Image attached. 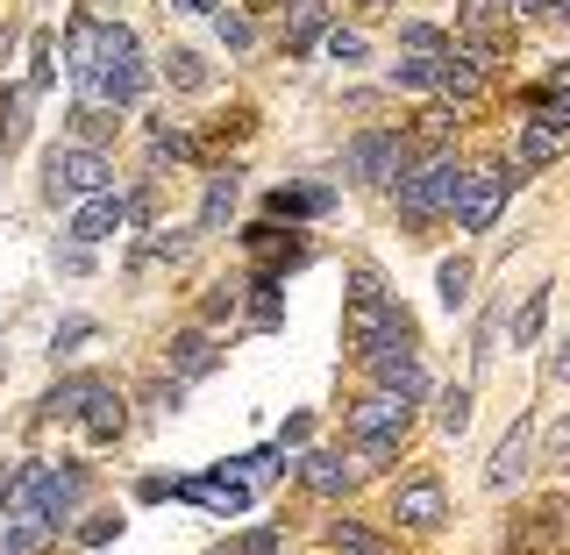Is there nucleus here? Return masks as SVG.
Segmentation results:
<instances>
[{
	"label": "nucleus",
	"mask_w": 570,
	"mask_h": 555,
	"mask_svg": "<svg viewBox=\"0 0 570 555\" xmlns=\"http://www.w3.org/2000/svg\"><path fill=\"white\" fill-rule=\"evenodd\" d=\"M79 498H86V463H22L14 485H8V513L14 521L65 527Z\"/></svg>",
	"instance_id": "f257e3e1"
},
{
	"label": "nucleus",
	"mask_w": 570,
	"mask_h": 555,
	"mask_svg": "<svg viewBox=\"0 0 570 555\" xmlns=\"http://www.w3.org/2000/svg\"><path fill=\"white\" fill-rule=\"evenodd\" d=\"M456 178H463V165L450 150H435L428 165H406L400 178H392V200H400L406 221H442L450 200H456Z\"/></svg>",
	"instance_id": "f03ea898"
},
{
	"label": "nucleus",
	"mask_w": 570,
	"mask_h": 555,
	"mask_svg": "<svg viewBox=\"0 0 570 555\" xmlns=\"http://www.w3.org/2000/svg\"><path fill=\"white\" fill-rule=\"evenodd\" d=\"M100 186H115V165L94 150V142H65V150H50L43 157V200L50 207H71V200H86V192H100Z\"/></svg>",
	"instance_id": "7ed1b4c3"
},
{
	"label": "nucleus",
	"mask_w": 570,
	"mask_h": 555,
	"mask_svg": "<svg viewBox=\"0 0 570 555\" xmlns=\"http://www.w3.org/2000/svg\"><path fill=\"white\" fill-rule=\"evenodd\" d=\"M392 328H406V314H400V307H392V299L379 293V278H356L350 314H343V343H350L356 356H371V349H379Z\"/></svg>",
	"instance_id": "20e7f679"
},
{
	"label": "nucleus",
	"mask_w": 570,
	"mask_h": 555,
	"mask_svg": "<svg viewBox=\"0 0 570 555\" xmlns=\"http://www.w3.org/2000/svg\"><path fill=\"white\" fill-rule=\"evenodd\" d=\"M343 165H350V178H364V186H392V178L414 165V150H406L400 129H364V136H350Z\"/></svg>",
	"instance_id": "39448f33"
},
{
	"label": "nucleus",
	"mask_w": 570,
	"mask_h": 555,
	"mask_svg": "<svg viewBox=\"0 0 570 555\" xmlns=\"http://www.w3.org/2000/svg\"><path fill=\"white\" fill-rule=\"evenodd\" d=\"M499 207H507V171H499V165H478V171H463V178H456L450 214H456L463 236H485V228L499 221Z\"/></svg>",
	"instance_id": "423d86ee"
},
{
	"label": "nucleus",
	"mask_w": 570,
	"mask_h": 555,
	"mask_svg": "<svg viewBox=\"0 0 570 555\" xmlns=\"http://www.w3.org/2000/svg\"><path fill=\"white\" fill-rule=\"evenodd\" d=\"M371 378H379V392H392V399H421L428 392V370L414 356V328H392L379 349H371Z\"/></svg>",
	"instance_id": "0eeeda50"
},
{
	"label": "nucleus",
	"mask_w": 570,
	"mask_h": 555,
	"mask_svg": "<svg viewBox=\"0 0 570 555\" xmlns=\"http://www.w3.org/2000/svg\"><path fill=\"white\" fill-rule=\"evenodd\" d=\"M563 150H570V115H563V100H557V107H534V115L521 121V171L557 165Z\"/></svg>",
	"instance_id": "6e6552de"
},
{
	"label": "nucleus",
	"mask_w": 570,
	"mask_h": 555,
	"mask_svg": "<svg viewBox=\"0 0 570 555\" xmlns=\"http://www.w3.org/2000/svg\"><path fill=\"white\" fill-rule=\"evenodd\" d=\"M129 221V192H115V186H100V192H86L79 207H71V242H107L115 228Z\"/></svg>",
	"instance_id": "1a4fd4ad"
},
{
	"label": "nucleus",
	"mask_w": 570,
	"mask_h": 555,
	"mask_svg": "<svg viewBox=\"0 0 570 555\" xmlns=\"http://www.w3.org/2000/svg\"><path fill=\"white\" fill-rule=\"evenodd\" d=\"M406 435V399H392V392H371V399L350 406V442L364 449V442H400Z\"/></svg>",
	"instance_id": "9d476101"
},
{
	"label": "nucleus",
	"mask_w": 570,
	"mask_h": 555,
	"mask_svg": "<svg viewBox=\"0 0 570 555\" xmlns=\"http://www.w3.org/2000/svg\"><path fill=\"white\" fill-rule=\"evenodd\" d=\"M392 521L414 527V534H435L442 521H450V498H442L435 477H414V485H400V498H392Z\"/></svg>",
	"instance_id": "9b49d317"
},
{
	"label": "nucleus",
	"mask_w": 570,
	"mask_h": 555,
	"mask_svg": "<svg viewBox=\"0 0 570 555\" xmlns=\"http://www.w3.org/2000/svg\"><path fill=\"white\" fill-rule=\"evenodd\" d=\"M528 463H534V427H528V420H513V435L492 449V470H485V485H492V492H513V485L528 477Z\"/></svg>",
	"instance_id": "f8f14e48"
},
{
	"label": "nucleus",
	"mask_w": 570,
	"mask_h": 555,
	"mask_svg": "<svg viewBox=\"0 0 570 555\" xmlns=\"http://www.w3.org/2000/svg\"><path fill=\"white\" fill-rule=\"evenodd\" d=\"M121 420H129V414H121V392H107V385L94 378V392L79 399V427H86V442H115V435H121Z\"/></svg>",
	"instance_id": "ddd939ff"
},
{
	"label": "nucleus",
	"mask_w": 570,
	"mask_h": 555,
	"mask_svg": "<svg viewBox=\"0 0 570 555\" xmlns=\"http://www.w3.org/2000/svg\"><path fill=\"white\" fill-rule=\"evenodd\" d=\"M236 200H243V171H236V165H222V171L207 178V200H200V228H207V236L228 221V214H236Z\"/></svg>",
	"instance_id": "4468645a"
},
{
	"label": "nucleus",
	"mask_w": 570,
	"mask_h": 555,
	"mask_svg": "<svg viewBox=\"0 0 570 555\" xmlns=\"http://www.w3.org/2000/svg\"><path fill=\"white\" fill-rule=\"evenodd\" d=\"M435 93H442V100H478V93H485V71L450 50V58H442V71H435Z\"/></svg>",
	"instance_id": "2eb2a0df"
},
{
	"label": "nucleus",
	"mask_w": 570,
	"mask_h": 555,
	"mask_svg": "<svg viewBox=\"0 0 570 555\" xmlns=\"http://www.w3.org/2000/svg\"><path fill=\"white\" fill-rule=\"evenodd\" d=\"M299 477H307V492H321V498L350 492V463H343V456H328V449H314L307 463H299Z\"/></svg>",
	"instance_id": "dca6fc26"
},
{
	"label": "nucleus",
	"mask_w": 570,
	"mask_h": 555,
	"mask_svg": "<svg viewBox=\"0 0 570 555\" xmlns=\"http://www.w3.org/2000/svg\"><path fill=\"white\" fill-rule=\"evenodd\" d=\"M335 207V192L328 186H293V192H272V214H293V221H299V214H328Z\"/></svg>",
	"instance_id": "f3484780"
},
{
	"label": "nucleus",
	"mask_w": 570,
	"mask_h": 555,
	"mask_svg": "<svg viewBox=\"0 0 570 555\" xmlns=\"http://www.w3.org/2000/svg\"><path fill=\"white\" fill-rule=\"evenodd\" d=\"M171 364H178V378H207V370H214L207 335H200V328H193V335H178V343H171Z\"/></svg>",
	"instance_id": "a211bd4d"
},
{
	"label": "nucleus",
	"mask_w": 570,
	"mask_h": 555,
	"mask_svg": "<svg viewBox=\"0 0 570 555\" xmlns=\"http://www.w3.org/2000/svg\"><path fill=\"white\" fill-rule=\"evenodd\" d=\"M94 392V378H65V385H50L43 392V414L50 420H79V399Z\"/></svg>",
	"instance_id": "6ab92c4d"
},
{
	"label": "nucleus",
	"mask_w": 570,
	"mask_h": 555,
	"mask_svg": "<svg viewBox=\"0 0 570 555\" xmlns=\"http://www.w3.org/2000/svg\"><path fill=\"white\" fill-rule=\"evenodd\" d=\"M542 320H549V285H542V293H528V299H521V314H513V349H528L534 335H542Z\"/></svg>",
	"instance_id": "aec40b11"
},
{
	"label": "nucleus",
	"mask_w": 570,
	"mask_h": 555,
	"mask_svg": "<svg viewBox=\"0 0 570 555\" xmlns=\"http://www.w3.org/2000/svg\"><path fill=\"white\" fill-rule=\"evenodd\" d=\"M43 542H58V527H43V521H14L8 534H0V555H36Z\"/></svg>",
	"instance_id": "412c9836"
},
{
	"label": "nucleus",
	"mask_w": 570,
	"mask_h": 555,
	"mask_svg": "<svg viewBox=\"0 0 570 555\" xmlns=\"http://www.w3.org/2000/svg\"><path fill=\"white\" fill-rule=\"evenodd\" d=\"M442 58H450V50H442ZM442 58H406V65H392V86H406V93H435Z\"/></svg>",
	"instance_id": "4be33fe9"
},
{
	"label": "nucleus",
	"mask_w": 570,
	"mask_h": 555,
	"mask_svg": "<svg viewBox=\"0 0 570 555\" xmlns=\"http://www.w3.org/2000/svg\"><path fill=\"white\" fill-rule=\"evenodd\" d=\"M435 427H442V435H463V427H471V385H450V392H442Z\"/></svg>",
	"instance_id": "5701e85b"
},
{
	"label": "nucleus",
	"mask_w": 570,
	"mask_h": 555,
	"mask_svg": "<svg viewBox=\"0 0 570 555\" xmlns=\"http://www.w3.org/2000/svg\"><path fill=\"white\" fill-rule=\"evenodd\" d=\"M435 285H442V307L456 314L463 299H471V264H456V257H450V264H442V271H435Z\"/></svg>",
	"instance_id": "b1692460"
},
{
	"label": "nucleus",
	"mask_w": 570,
	"mask_h": 555,
	"mask_svg": "<svg viewBox=\"0 0 570 555\" xmlns=\"http://www.w3.org/2000/svg\"><path fill=\"white\" fill-rule=\"evenodd\" d=\"M400 43L414 50V58H442V50H450V36L428 29V22H406V29H400Z\"/></svg>",
	"instance_id": "393cba45"
},
{
	"label": "nucleus",
	"mask_w": 570,
	"mask_h": 555,
	"mask_svg": "<svg viewBox=\"0 0 570 555\" xmlns=\"http://www.w3.org/2000/svg\"><path fill=\"white\" fill-rule=\"evenodd\" d=\"M321 29H328V8H314V0H299V8H293V50H307Z\"/></svg>",
	"instance_id": "a878e982"
},
{
	"label": "nucleus",
	"mask_w": 570,
	"mask_h": 555,
	"mask_svg": "<svg viewBox=\"0 0 570 555\" xmlns=\"http://www.w3.org/2000/svg\"><path fill=\"white\" fill-rule=\"evenodd\" d=\"M165 79H171V86H186V93H193V86H207V65L193 58V50H171V58H165Z\"/></svg>",
	"instance_id": "bb28decb"
},
{
	"label": "nucleus",
	"mask_w": 570,
	"mask_h": 555,
	"mask_svg": "<svg viewBox=\"0 0 570 555\" xmlns=\"http://www.w3.org/2000/svg\"><path fill=\"white\" fill-rule=\"evenodd\" d=\"M150 157H157V165H165V157L178 165V157H193V136H178V129H150Z\"/></svg>",
	"instance_id": "cd10ccee"
},
{
	"label": "nucleus",
	"mask_w": 570,
	"mask_h": 555,
	"mask_svg": "<svg viewBox=\"0 0 570 555\" xmlns=\"http://www.w3.org/2000/svg\"><path fill=\"white\" fill-rule=\"evenodd\" d=\"M328 58L335 65H364V36H356V29H328Z\"/></svg>",
	"instance_id": "c85d7f7f"
},
{
	"label": "nucleus",
	"mask_w": 570,
	"mask_h": 555,
	"mask_svg": "<svg viewBox=\"0 0 570 555\" xmlns=\"http://www.w3.org/2000/svg\"><path fill=\"white\" fill-rule=\"evenodd\" d=\"M115 534H121V521H115V513H94V521L79 527V542H86V548H107Z\"/></svg>",
	"instance_id": "c756f323"
},
{
	"label": "nucleus",
	"mask_w": 570,
	"mask_h": 555,
	"mask_svg": "<svg viewBox=\"0 0 570 555\" xmlns=\"http://www.w3.org/2000/svg\"><path fill=\"white\" fill-rule=\"evenodd\" d=\"M335 548H343V555H371V534L356 521H335Z\"/></svg>",
	"instance_id": "7c9ffc66"
},
{
	"label": "nucleus",
	"mask_w": 570,
	"mask_h": 555,
	"mask_svg": "<svg viewBox=\"0 0 570 555\" xmlns=\"http://www.w3.org/2000/svg\"><path fill=\"white\" fill-rule=\"evenodd\" d=\"M214 29H222L228 50H249V22H243V14H214Z\"/></svg>",
	"instance_id": "2f4dec72"
},
{
	"label": "nucleus",
	"mask_w": 570,
	"mask_h": 555,
	"mask_svg": "<svg viewBox=\"0 0 570 555\" xmlns=\"http://www.w3.org/2000/svg\"><path fill=\"white\" fill-rule=\"evenodd\" d=\"M450 129H456V121H450V107H428V115H421V136H428V142H442Z\"/></svg>",
	"instance_id": "473e14b6"
},
{
	"label": "nucleus",
	"mask_w": 570,
	"mask_h": 555,
	"mask_svg": "<svg viewBox=\"0 0 570 555\" xmlns=\"http://www.w3.org/2000/svg\"><path fill=\"white\" fill-rule=\"evenodd\" d=\"M236 555H278V534L272 527H257V534H243V548Z\"/></svg>",
	"instance_id": "72a5a7b5"
},
{
	"label": "nucleus",
	"mask_w": 570,
	"mask_h": 555,
	"mask_svg": "<svg viewBox=\"0 0 570 555\" xmlns=\"http://www.w3.org/2000/svg\"><path fill=\"white\" fill-rule=\"evenodd\" d=\"M79 136H86V142L107 136V107H86V115H79Z\"/></svg>",
	"instance_id": "f704fd0d"
},
{
	"label": "nucleus",
	"mask_w": 570,
	"mask_h": 555,
	"mask_svg": "<svg viewBox=\"0 0 570 555\" xmlns=\"http://www.w3.org/2000/svg\"><path fill=\"white\" fill-rule=\"evenodd\" d=\"M222 314H236V285H214V299H207V320H222Z\"/></svg>",
	"instance_id": "c9c22d12"
},
{
	"label": "nucleus",
	"mask_w": 570,
	"mask_h": 555,
	"mask_svg": "<svg viewBox=\"0 0 570 555\" xmlns=\"http://www.w3.org/2000/svg\"><path fill=\"white\" fill-rule=\"evenodd\" d=\"M86 335H94V320H65V328H58V349H71V343H86Z\"/></svg>",
	"instance_id": "e433bc0d"
},
{
	"label": "nucleus",
	"mask_w": 570,
	"mask_h": 555,
	"mask_svg": "<svg viewBox=\"0 0 570 555\" xmlns=\"http://www.w3.org/2000/svg\"><path fill=\"white\" fill-rule=\"evenodd\" d=\"M171 8H178V14H214L222 0H171Z\"/></svg>",
	"instance_id": "4c0bfd02"
},
{
	"label": "nucleus",
	"mask_w": 570,
	"mask_h": 555,
	"mask_svg": "<svg viewBox=\"0 0 570 555\" xmlns=\"http://www.w3.org/2000/svg\"><path fill=\"white\" fill-rule=\"evenodd\" d=\"M8 485H14V470H0V506H8Z\"/></svg>",
	"instance_id": "58836bf2"
},
{
	"label": "nucleus",
	"mask_w": 570,
	"mask_h": 555,
	"mask_svg": "<svg viewBox=\"0 0 570 555\" xmlns=\"http://www.w3.org/2000/svg\"><path fill=\"white\" fill-rule=\"evenodd\" d=\"M228 555H236V548H228Z\"/></svg>",
	"instance_id": "ea45409f"
}]
</instances>
